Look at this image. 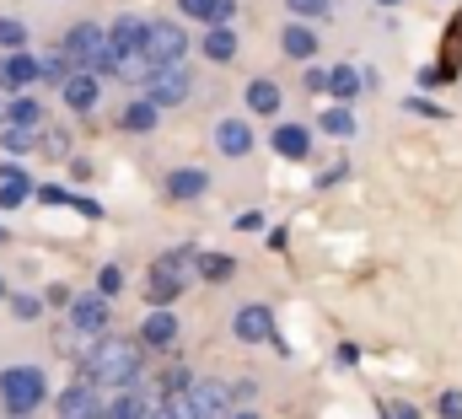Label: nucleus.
Returning a JSON list of instances; mask_svg holds the SVG:
<instances>
[{"mask_svg": "<svg viewBox=\"0 0 462 419\" xmlns=\"http://www.w3.org/2000/svg\"><path fill=\"white\" fill-rule=\"evenodd\" d=\"M22 43H27V27L11 22V16H0V49H22Z\"/></svg>", "mask_w": 462, "mask_h": 419, "instance_id": "nucleus-29", "label": "nucleus"}, {"mask_svg": "<svg viewBox=\"0 0 462 419\" xmlns=\"http://www.w3.org/2000/svg\"><path fill=\"white\" fill-rule=\"evenodd\" d=\"M0 296H5V285H0Z\"/></svg>", "mask_w": 462, "mask_h": 419, "instance_id": "nucleus-42", "label": "nucleus"}, {"mask_svg": "<svg viewBox=\"0 0 462 419\" xmlns=\"http://www.w3.org/2000/svg\"><path fill=\"white\" fill-rule=\"evenodd\" d=\"M236 339H247V344L274 339V317H269V307H242V312H236Z\"/></svg>", "mask_w": 462, "mask_h": 419, "instance_id": "nucleus-12", "label": "nucleus"}, {"mask_svg": "<svg viewBox=\"0 0 462 419\" xmlns=\"http://www.w3.org/2000/svg\"><path fill=\"white\" fill-rule=\"evenodd\" d=\"M124 129H156V107L151 103H129L124 107Z\"/></svg>", "mask_w": 462, "mask_h": 419, "instance_id": "nucleus-25", "label": "nucleus"}, {"mask_svg": "<svg viewBox=\"0 0 462 419\" xmlns=\"http://www.w3.org/2000/svg\"><path fill=\"white\" fill-rule=\"evenodd\" d=\"M103 54H108V38H103V27H92V22L70 27V38H65V49H60L65 70H70V65H103Z\"/></svg>", "mask_w": 462, "mask_h": 419, "instance_id": "nucleus-7", "label": "nucleus"}, {"mask_svg": "<svg viewBox=\"0 0 462 419\" xmlns=\"http://www.w3.org/2000/svg\"><path fill=\"white\" fill-rule=\"evenodd\" d=\"M189 92H194V81L178 65H162V70L145 76V103L151 107H178V103H189Z\"/></svg>", "mask_w": 462, "mask_h": 419, "instance_id": "nucleus-5", "label": "nucleus"}, {"mask_svg": "<svg viewBox=\"0 0 462 419\" xmlns=\"http://www.w3.org/2000/svg\"><path fill=\"white\" fill-rule=\"evenodd\" d=\"M318 124H323V135H355V118H349L345 107H328Z\"/></svg>", "mask_w": 462, "mask_h": 419, "instance_id": "nucleus-28", "label": "nucleus"}, {"mask_svg": "<svg viewBox=\"0 0 462 419\" xmlns=\"http://www.w3.org/2000/svg\"><path fill=\"white\" fill-rule=\"evenodd\" d=\"M27 194H32V178H27L22 167H0V205L16 210Z\"/></svg>", "mask_w": 462, "mask_h": 419, "instance_id": "nucleus-15", "label": "nucleus"}, {"mask_svg": "<svg viewBox=\"0 0 462 419\" xmlns=\"http://www.w3.org/2000/svg\"><path fill=\"white\" fill-rule=\"evenodd\" d=\"M65 103L76 107V113H87V107L97 103V81L92 76H65Z\"/></svg>", "mask_w": 462, "mask_h": 419, "instance_id": "nucleus-19", "label": "nucleus"}, {"mask_svg": "<svg viewBox=\"0 0 462 419\" xmlns=\"http://www.w3.org/2000/svg\"><path fill=\"white\" fill-rule=\"evenodd\" d=\"M216 145H221L226 156H247V151H253V129H247L242 118H221V124H216Z\"/></svg>", "mask_w": 462, "mask_h": 419, "instance_id": "nucleus-13", "label": "nucleus"}, {"mask_svg": "<svg viewBox=\"0 0 462 419\" xmlns=\"http://www.w3.org/2000/svg\"><path fill=\"white\" fill-rule=\"evenodd\" d=\"M205 183H210V178H205L199 167H183V172H172V178H167V194H172V200H199V194H205Z\"/></svg>", "mask_w": 462, "mask_h": 419, "instance_id": "nucleus-17", "label": "nucleus"}, {"mask_svg": "<svg viewBox=\"0 0 462 419\" xmlns=\"http://www.w3.org/2000/svg\"><path fill=\"white\" fill-rule=\"evenodd\" d=\"M140 414H145V398L140 393H124V398H114V409L103 419H140Z\"/></svg>", "mask_w": 462, "mask_h": 419, "instance_id": "nucleus-26", "label": "nucleus"}, {"mask_svg": "<svg viewBox=\"0 0 462 419\" xmlns=\"http://www.w3.org/2000/svg\"><path fill=\"white\" fill-rule=\"evenodd\" d=\"M307 145H312V135H307L301 124H280V129H274V151H280V156L301 162V156H307Z\"/></svg>", "mask_w": 462, "mask_h": 419, "instance_id": "nucleus-16", "label": "nucleus"}, {"mask_svg": "<svg viewBox=\"0 0 462 419\" xmlns=\"http://www.w3.org/2000/svg\"><path fill=\"white\" fill-rule=\"evenodd\" d=\"M145 419H172V414H167V404H162V409H151Z\"/></svg>", "mask_w": 462, "mask_h": 419, "instance_id": "nucleus-38", "label": "nucleus"}, {"mask_svg": "<svg viewBox=\"0 0 462 419\" xmlns=\"http://www.w3.org/2000/svg\"><path fill=\"white\" fill-rule=\"evenodd\" d=\"M236 419H253V414H236Z\"/></svg>", "mask_w": 462, "mask_h": 419, "instance_id": "nucleus-41", "label": "nucleus"}, {"mask_svg": "<svg viewBox=\"0 0 462 419\" xmlns=\"http://www.w3.org/2000/svg\"><path fill=\"white\" fill-rule=\"evenodd\" d=\"M103 70L118 76V81H145V76H151V60H145L140 49H108V54H103Z\"/></svg>", "mask_w": 462, "mask_h": 419, "instance_id": "nucleus-8", "label": "nucleus"}, {"mask_svg": "<svg viewBox=\"0 0 462 419\" xmlns=\"http://www.w3.org/2000/svg\"><path fill=\"white\" fill-rule=\"evenodd\" d=\"M108 49H140V22L134 16H124L114 27V38H108Z\"/></svg>", "mask_w": 462, "mask_h": 419, "instance_id": "nucleus-24", "label": "nucleus"}, {"mask_svg": "<svg viewBox=\"0 0 462 419\" xmlns=\"http://www.w3.org/2000/svg\"><path fill=\"white\" fill-rule=\"evenodd\" d=\"M205 54H210L216 65H226V60H236V33H231V27H216V33L205 38Z\"/></svg>", "mask_w": 462, "mask_h": 419, "instance_id": "nucleus-22", "label": "nucleus"}, {"mask_svg": "<svg viewBox=\"0 0 462 419\" xmlns=\"http://www.w3.org/2000/svg\"><path fill=\"white\" fill-rule=\"evenodd\" d=\"M172 333H178L172 312H151V317H145V328H140V339H145V344H172Z\"/></svg>", "mask_w": 462, "mask_h": 419, "instance_id": "nucleus-20", "label": "nucleus"}, {"mask_svg": "<svg viewBox=\"0 0 462 419\" xmlns=\"http://www.w3.org/2000/svg\"><path fill=\"white\" fill-rule=\"evenodd\" d=\"M457 70H462V11H457V16H452V33L441 38V65H436L430 76H436V81H441V76L452 81Z\"/></svg>", "mask_w": 462, "mask_h": 419, "instance_id": "nucleus-11", "label": "nucleus"}, {"mask_svg": "<svg viewBox=\"0 0 462 419\" xmlns=\"http://www.w3.org/2000/svg\"><path fill=\"white\" fill-rule=\"evenodd\" d=\"M441 419H462V393H447L441 398Z\"/></svg>", "mask_w": 462, "mask_h": 419, "instance_id": "nucleus-36", "label": "nucleus"}, {"mask_svg": "<svg viewBox=\"0 0 462 419\" xmlns=\"http://www.w3.org/2000/svg\"><path fill=\"white\" fill-rule=\"evenodd\" d=\"M0 398H5V409L16 419L32 414L43 404V377L32 366H11V371H0Z\"/></svg>", "mask_w": 462, "mask_h": 419, "instance_id": "nucleus-3", "label": "nucleus"}, {"mask_svg": "<svg viewBox=\"0 0 462 419\" xmlns=\"http://www.w3.org/2000/svg\"><path fill=\"white\" fill-rule=\"evenodd\" d=\"M118 285H124V275H118L114 264H108V269H97V296H103V302L118 296Z\"/></svg>", "mask_w": 462, "mask_h": 419, "instance_id": "nucleus-33", "label": "nucleus"}, {"mask_svg": "<svg viewBox=\"0 0 462 419\" xmlns=\"http://www.w3.org/2000/svg\"><path fill=\"white\" fill-rule=\"evenodd\" d=\"M32 76H38V60H32V54H5V60H0V87H5V92L27 87Z\"/></svg>", "mask_w": 462, "mask_h": 419, "instance_id": "nucleus-14", "label": "nucleus"}, {"mask_svg": "<svg viewBox=\"0 0 462 419\" xmlns=\"http://www.w3.org/2000/svg\"><path fill=\"white\" fill-rule=\"evenodd\" d=\"M60 419H103V404L87 382H76L70 393H60Z\"/></svg>", "mask_w": 462, "mask_h": 419, "instance_id": "nucleus-9", "label": "nucleus"}, {"mask_svg": "<svg viewBox=\"0 0 462 419\" xmlns=\"http://www.w3.org/2000/svg\"><path fill=\"white\" fill-rule=\"evenodd\" d=\"M183 280H189V253H167V258L145 275V296H151L156 307H167V302L183 291Z\"/></svg>", "mask_w": 462, "mask_h": 419, "instance_id": "nucleus-6", "label": "nucleus"}, {"mask_svg": "<svg viewBox=\"0 0 462 419\" xmlns=\"http://www.w3.org/2000/svg\"><path fill=\"white\" fill-rule=\"evenodd\" d=\"M307 87L312 92H328V70H307Z\"/></svg>", "mask_w": 462, "mask_h": 419, "instance_id": "nucleus-37", "label": "nucleus"}, {"mask_svg": "<svg viewBox=\"0 0 462 419\" xmlns=\"http://www.w3.org/2000/svg\"><path fill=\"white\" fill-rule=\"evenodd\" d=\"M11 312L22 317V322H32V317H38V296H16V302H11Z\"/></svg>", "mask_w": 462, "mask_h": 419, "instance_id": "nucleus-35", "label": "nucleus"}, {"mask_svg": "<svg viewBox=\"0 0 462 419\" xmlns=\"http://www.w3.org/2000/svg\"><path fill=\"white\" fill-rule=\"evenodd\" d=\"M199 269H205V280H231V258H221V253H210V258H199Z\"/></svg>", "mask_w": 462, "mask_h": 419, "instance_id": "nucleus-30", "label": "nucleus"}, {"mask_svg": "<svg viewBox=\"0 0 462 419\" xmlns=\"http://www.w3.org/2000/svg\"><path fill=\"white\" fill-rule=\"evenodd\" d=\"M285 5H291L296 16H323V11H328V0H285Z\"/></svg>", "mask_w": 462, "mask_h": 419, "instance_id": "nucleus-34", "label": "nucleus"}, {"mask_svg": "<svg viewBox=\"0 0 462 419\" xmlns=\"http://www.w3.org/2000/svg\"><path fill=\"white\" fill-rule=\"evenodd\" d=\"M183 27H172V22H151V27H140V54L151 60V70H162V65H178L183 60Z\"/></svg>", "mask_w": 462, "mask_h": 419, "instance_id": "nucleus-4", "label": "nucleus"}, {"mask_svg": "<svg viewBox=\"0 0 462 419\" xmlns=\"http://www.w3.org/2000/svg\"><path fill=\"white\" fill-rule=\"evenodd\" d=\"M328 92H334V98H355V92H360V76H355L349 65H339V70L328 76Z\"/></svg>", "mask_w": 462, "mask_h": 419, "instance_id": "nucleus-27", "label": "nucleus"}, {"mask_svg": "<svg viewBox=\"0 0 462 419\" xmlns=\"http://www.w3.org/2000/svg\"><path fill=\"white\" fill-rule=\"evenodd\" d=\"M393 419H414V409H398V414H393Z\"/></svg>", "mask_w": 462, "mask_h": 419, "instance_id": "nucleus-39", "label": "nucleus"}, {"mask_svg": "<svg viewBox=\"0 0 462 419\" xmlns=\"http://www.w3.org/2000/svg\"><path fill=\"white\" fill-rule=\"evenodd\" d=\"M134 377H140V344L134 339H103L81 360V382L87 387H129Z\"/></svg>", "mask_w": 462, "mask_h": 419, "instance_id": "nucleus-1", "label": "nucleus"}, {"mask_svg": "<svg viewBox=\"0 0 462 419\" xmlns=\"http://www.w3.org/2000/svg\"><path fill=\"white\" fill-rule=\"evenodd\" d=\"M280 43H285V54H291V60H312V54H318V38H312L307 27H285V38H280Z\"/></svg>", "mask_w": 462, "mask_h": 419, "instance_id": "nucleus-21", "label": "nucleus"}, {"mask_svg": "<svg viewBox=\"0 0 462 419\" xmlns=\"http://www.w3.org/2000/svg\"><path fill=\"white\" fill-rule=\"evenodd\" d=\"M226 382H194L189 393H178L172 404H167V414L172 419H221L226 414Z\"/></svg>", "mask_w": 462, "mask_h": 419, "instance_id": "nucleus-2", "label": "nucleus"}, {"mask_svg": "<svg viewBox=\"0 0 462 419\" xmlns=\"http://www.w3.org/2000/svg\"><path fill=\"white\" fill-rule=\"evenodd\" d=\"M70 322H76L81 333H103V328H108V302H103V296H81V302H70Z\"/></svg>", "mask_w": 462, "mask_h": 419, "instance_id": "nucleus-10", "label": "nucleus"}, {"mask_svg": "<svg viewBox=\"0 0 462 419\" xmlns=\"http://www.w3.org/2000/svg\"><path fill=\"white\" fill-rule=\"evenodd\" d=\"M11 124H16V129H32V124H38V103H27V98L11 103Z\"/></svg>", "mask_w": 462, "mask_h": 419, "instance_id": "nucleus-32", "label": "nucleus"}, {"mask_svg": "<svg viewBox=\"0 0 462 419\" xmlns=\"http://www.w3.org/2000/svg\"><path fill=\"white\" fill-rule=\"evenodd\" d=\"M247 107H253V113H274V107H280V87H274V81H253V87H247Z\"/></svg>", "mask_w": 462, "mask_h": 419, "instance_id": "nucleus-23", "label": "nucleus"}, {"mask_svg": "<svg viewBox=\"0 0 462 419\" xmlns=\"http://www.w3.org/2000/svg\"><path fill=\"white\" fill-rule=\"evenodd\" d=\"M178 5H183L189 16H199V22H210V27H221V22H226L231 11H236L231 0H178Z\"/></svg>", "mask_w": 462, "mask_h": 419, "instance_id": "nucleus-18", "label": "nucleus"}, {"mask_svg": "<svg viewBox=\"0 0 462 419\" xmlns=\"http://www.w3.org/2000/svg\"><path fill=\"white\" fill-rule=\"evenodd\" d=\"M382 5H403V0H382Z\"/></svg>", "mask_w": 462, "mask_h": 419, "instance_id": "nucleus-40", "label": "nucleus"}, {"mask_svg": "<svg viewBox=\"0 0 462 419\" xmlns=\"http://www.w3.org/2000/svg\"><path fill=\"white\" fill-rule=\"evenodd\" d=\"M0 145H5V151H16V156H22V151H32V129H16V124H11V129H5V135H0Z\"/></svg>", "mask_w": 462, "mask_h": 419, "instance_id": "nucleus-31", "label": "nucleus"}]
</instances>
